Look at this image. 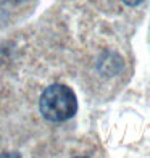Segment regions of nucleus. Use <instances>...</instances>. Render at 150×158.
<instances>
[{"label":"nucleus","instance_id":"f257e3e1","mask_svg":"<svg viewBox=\"0 0 150 158\" xmlns=\"http://www.w3.org/2000/svg\"><path fill=\"white\" fill-rule=\"evenodd\" d=\"M39 110L50 123L68 121L77 111L76 94L65 84H52L42 92L39 98Z\"/></svg>","mask_w":150,"mask_h":158},{"label":"nucleus","instance_id":"f03ea898","mask_svg":"<svg viewBox=\"0 0 150 158\" xmlns=\"http://www.w3.org/2000/svg\"><path fill=\"white\" fill-rule=\"evenodd\" d=\"M124 5H127V6H137V5H140L144 0H121Z\"/></svg>","mask_w":150,"mask_h":158}]
</instances>
